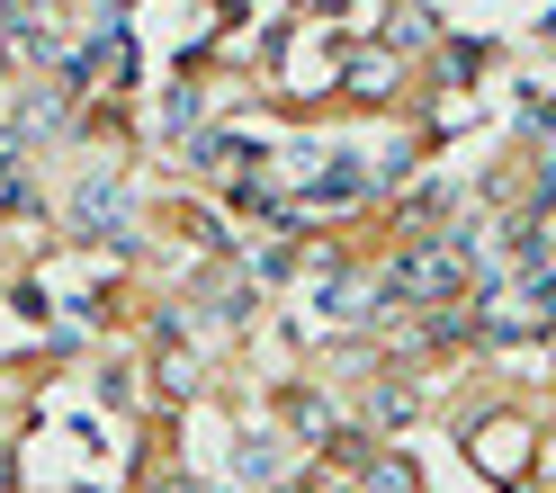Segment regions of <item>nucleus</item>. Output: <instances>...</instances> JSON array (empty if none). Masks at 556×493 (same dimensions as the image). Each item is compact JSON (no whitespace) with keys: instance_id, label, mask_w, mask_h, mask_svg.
<instances>
[{"instance_id":"20e7f679","label":"nucleus","mask_w":556,"mask_h":493,"mask_svg":"<svg viewBox=\"0 0 556 493\" xmlns=\"http://www.w3.org/2000/svg\"><path fill=\"white\" fill-rule=\"evenodd\" d=\"M81 225H117V180H90L81 189Z\"/></svg>"},{"instance_id":"f257e3e1","label":"nucleus","mask_w":556,"mask_h":493,"mask_svg":"<svg viewBox=\"0 0 556 493\" xmlns=\"http://www.w3.org/2000/svg\"><path fill=\"white\" fill-rule=\"evenodd\" d=\"M467 233H431V242H413V252L387 261V278H377V296L387 305H448L467 288Z\"/></svg>"},{"instance_id":"7ed1b4c3","label":"nucleus","mask_w":556,"mask_h":493,"mask_svg":"<svg viewBox=\"0 0 556 493\" xmlns=\"http://www.w3.org/2000/svg\"><path fill=\"white\" fill-rule=\"evenodd\" d=\"M395 81H404L395 54H351V90H359V99H395Z\"/></svg>"},{"instance_id":"423d86ee","label":"nucleus","mask_w":556,"mask_h":493,"mask_svg":"<svg viewBox=\"0 0 556 493\" xmlns=\"http://www.w3.org/2000/svg\"><path fill=\"white\" fill-rule=\"evenodd\" d=\"M422 37H431V18H422V10L404 0V10H395V46H422Z\"/></svg>"},{"instance_id":"f03ea898","label":"nucleus","mask_w":556,"mask_h":493,"mask_svg":"<svg viewBox=\"0 0 556 493\" xmlns=\"http://www.w3.org/2000/svg\"><path fill=\"white\" fill-rule=\"evenodd\" d=\"M467 448L484 457V476H520V448H530V421L520 413H494V421H467Z\"/></svg>"},{"instance_id":"39448f33","label":"nucleus","mask_w":556,"mask_h":493,"mask_svg":"<svg viewBox=\"0 0 556 493\" xmlns=\"http://www.w3.org/2000/svg\"><path fill=\"white\" fill-rule=\"evenodd\" d=\"M368 413H377V421H413V385H377Z\"/></svg>"}]
</instances>
